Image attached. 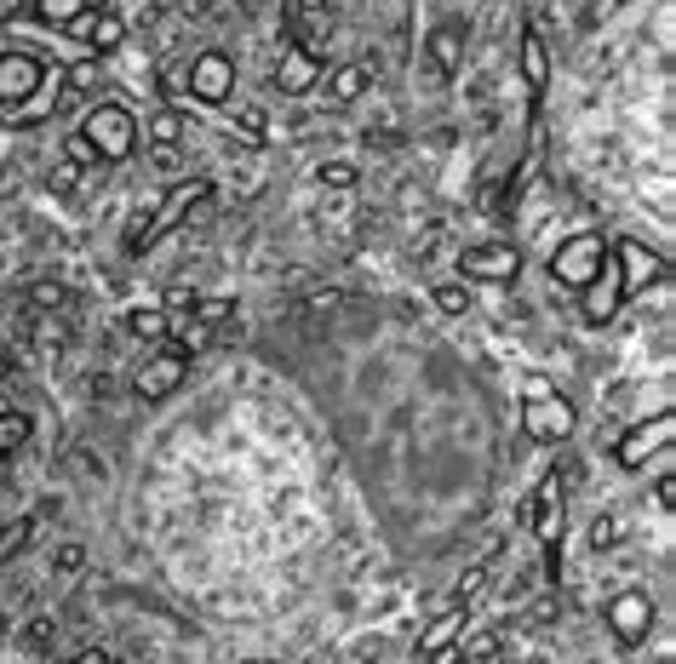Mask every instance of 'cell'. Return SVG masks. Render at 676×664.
Here are the masks:
<instances>
[{"label": "cell", "mask_w": 676, "mask_h": 664, "mask_svg": "<svg viewBox=\"0 0 676 664\" xmlns=\"http://www.w3.org/2000/svg\"><path fill=\"white\" fill-rule=\"evenodd\" d=\"M242 7H258V0H242Z\"/></svg>", "instance_id": "cell-42"}, {"label": "cell", "mask_w": 676, "mask_h": 664, "mask_svg": "<svg viewBox=\"0 0 676 664\" xmlns=\"http://www.w3.org/2000/svg\"><path fill=\"white\" fill-rule=\"evenodd\" d=\"M29 298H35L41 310H63V304H70V292H63V287H35Z\"/></svg>", "instance_id": "cell-36"}, {"label": "cell", "mask_w": 676, "mask_h": 664, "mask_svg": "<svg viewBox=\"0 0 676 664\" xmlns=\"http://www.w3.org/2000/svg\"><path fill=\"white\" fill-rule=\"evenodd\" d=\"M316 178H321L327 189H350V184H356V166H350V160H321Z\"/></svg>", "instance_id": "cell-30"}, {"label": "cell", "mask_w": 676, "mask_h": 664, "mask_svg": "<svg viewBox=\"0 0 676 664\" xmlns=\"http://www.w3.org/2000/svg\"><path fill=\"white\" fill-rule=\"evenodd\" d=\"M436 310L464 315V310H477V298H470V287H436Z\"/></svg>", "instance_id": "cell-27"}, {"label": "cell", "mask_w": 676, "mask_h": 664, "mask_svg": "<svg viewBox=\"0 0 676 664\" xmlns=\"http://www.w3.org/2000/svg\"><path fill=\"white\" fill-rule=\"evenodd\" d=\"M659 510H676V476L659 470Z\"/></svg>", "instance_id": "cell-37"}, {"label": "cell", "mask_w": 676, "mask_h": 664, "mask_svg": "<svg viewBox=\"0 0 676 664\" xmlns=\"http://www.w3.org/2000/svg\"><path fill=\"white\" fill-rule=\"evenodd\" d=\"M229 126H235V138H247V144H264V138H269V126H264V110H258V104H235Z\"/></svg>", "instance_id": "cell-24"}, {"label": "cell", "mask_w": 676, "mask_h": 664, "mask_svg": "<svg viewBox=\"0 0 676 664\" xmlns=\"http://www.w3.org/2000/svg\"><path fill=\"white\" fill-rule=\"evenodd\" d=\"M522 436L539 442V447H562L573 429H580V413H573V402L551 384V378H528L522 384Z\"/></svg>", "instance_id": "cell-1"}, {"label": "cell", "mask_w": 676, "mask_h": 664, "mask_svg": "<svg viewBox=\"0 0 676 664\" xmlns=\"http://www.w3.org/2000/svg\"><path fill=\"white\" fill-rule=\"evenodd\" d=\"M52 568H58V573H81V568H86V550H81V544H63V550L52 556Z\"/></svg>", "instance_id": "cell-35"}, {"label": "cell", "mask_w": 676, "mask_h": 664, "mask_svg": "<svg viewBox=\"0 0 676 664\" xmlns=\"http://www.w3.org/2000/svg\"><path fill=\"white\" fill-rule=\"evenodd\" d=\"M367 86H373V75H367V63H338V70L327 75V104L332 110H350L367 97Z\"/></svg>", "instance_id": "cell-18"}, {"label": "cell", "mask_w": 676, "mask_h": 664, "mask_svg": "<svg viewBox=\"0 0 676 664\" xmlns=\"http://www.w3.org/2000/svg\"><path fill=\"white\" fill-rule=\"evenodd\" d=\"M670 436H676V413H670V407H665V413H654L648 424L625 429L619 447H614L619 470H648V458H665V453H670Z\"/></svg>", "instance_id": "cell-5"}, {"label": "cell", "mask_w": 676, "mask_h": 664, "mask_svg": "<svg viewBox=\"0 0 676 664\" xmlns=\"http://www.w3.org/2000/svg\"><path fill=\"white\" fill-rule=\"evenodd\" d=\"M63 29H70V41L86 46V58H104V52H115V46L126 41V23H121L115 12H86V18L63 23Z\"/></svg>", "instance_id": "cell-14"}, {"label": "cell", "mask_w": 676, "mask_h": 664, "mask_svg": "<svg viewBox=\"0 0 676 664\" xmlns=\"http://www.w3.org/2000/svg\"><path fill=\"white\" fill-rule=\"evenodd\" d=\"M207 344H213V326H201V321H190V315H184V321H178V344H173V350H184V355H190V350H207Z\"/></svg>", "instance_id": "cell-29"}, {"label": "cell", "mask_w": 676, "mask_h": 664, "mask_svg": "<svg viewBox=\"0 0 676 664\" xmlns=\"http://www.w3.org/2000/svg\"><path fill=\"white\" fill-rule=\"evenodd\" d=\"M459 270L464 281H493V287H511L522 276V252L511 241H482V247H464L459 252Z\"/></svg>", "instance_id": "cell-8"}, {"label": "cell", "mask_w": 676, "mask_h": 664, "mask_svg": "<svg viewBox=\"0 0 676 664\" xmlns=\"http://www.w3.org/2000/svg\"><path fill=\"white\" fill-rule=\"evenodd\" d=\"M253 664H269V658H253Z\"/></svg>", "instance_id": "cell-43"}, {"label": "cell", "mask_w": 676, "mask_h": 664, "mask_svg": "<svg viewBox=\"0 0 676 664\" xmlns=\"http://www.w3.org/2000/svg\"><path fill=\"white\" fill-rule=\"evenodd\" d=\"M488 573H493L488 561H477V568H470V573L459 579V602H477V595H482V584H488Z\"/></svg>", "instance_id": "cell-33"}, {"label": "cell", "mask_w": 676, "mask_h": 664, "mask_svg": "<svg viewBox=\"0 0 676 664\" xmlns=\"http://www.w3.org/2000/svg\"><path fill=\"white\" fill-rule=\"evenodd\" d=\"M625 304H619V281H614V263H602V276L585 287V321H614Z\"/></svg>", "instance_id": "cell-20"}, {"label": "cell", "mask_w": 676, "mask_h": 664, "mask_svg": "<svg viewBox=\"0 0 676 664\" xmlns=\"http://www.w3.org/2000/svg\"><path fill=\"white\" fill-rule=\"evenodd\" d=\"M184 378H190V355L166 344V350L144 355V367H139V378H132V384H139L144 402H166V395H173Z\"/></svg>", "instance_id": "cell-11"}, {"label": "cell", "mask_w": 676, "mask_h": 664, "mask_svg": "<svg viewBox=\"0 0 676 664\" xmlns=\"http://www.w3.org/2000/svg\"><path fill=\"white\" fill-rule=\"evenodd\" d=\"M195 298H201L195 287H166V315H190Z\"/></svg>", "instance_id": "cell-34"}, {"label": "cell", "mask_w": 676, "mask_h": 664, "mask_svg": "<svg viewBox=\"0 0 676 664\" xmlns=\"http://www.w3.org/2000/svg\"><path fill=\"white\" fill-rule=\"evenodd\" d=\"M75 132L98 149V160H104V166H115V160H126L132 149H139V121H132L121 104H92Z\"/></svg>", "instance_id": "cell-3"}, {"label": "cell", "mask_w": 676, "mask_h": 664, "mask_svg": "<svg viewBox=\"0 0 676 664\" xmlns=\"http://www.w3.org/2000/svg\"><path fill=\"white\" fill-rule=\"evenodd\" d=\"M207 207H213V184L207 178H184V184H173V189H166V201L155 207V218L150 224H139V229H132V252H150L161 236H166V229H178V224H201V218H207Z\"/></svg>", "instance_id": "cell-2"}, {"label": "cell", "mask_w": 676, "mask_h": 664, "mask_svg": "<svg viewBox=\"0 0 676 664\" xmlns=\"http://www.w3.org/2000/svg\"><path fill=\"white\" fill-rule=\"evenodd\" d=\"M0 653H7V619H0Z\"/></svg>", "instance_id": "cell-40"}, {"label": "cell", "mask_w": 676, "mask_h": 664, "mask_svg": "<svg viewBox=\"0 0 676 664\" xmlns=\"http://www.w3.org/2000/svg\"><path fill=\"white\" fill-rule=\"evenodd\" d=\"M614 539H619V521H614V516H596V521H591V550H596V556L614 550Z\"/></svg>", "instance_id": "cell-32"}, {"label": "cell", "mask_w": 676, "mask_h": 664, "mask_svg": "<svg viewBox=\"0 0 676 664\" xmlns=\"http://www.w3.org/2000/svg\"><path fill=\"white\" fill-rule=\"evenodd\" d=\"M52 642H58V624H52V619H29L23 647H29V653H52Z\"/></svg>", "instance_id": "cell-28"}, {"label": "cell", "mask_w": 676, "mask_h": 664, "mask_svg": "<svg viewBox=\"0 0 676 664\" xmlns=\"http://www.w3.org/2000/svg\"><path fill=\"white\" fill-rule=\"evenodd\" d=\"M528 516H533L539 544H545V573L556 579V573H562V527H567V505H562V481H556V476L539 487V498H533Z\"/></svg>", "instance_id": "cell-7"}, {"label": "cell", "mask_w": 676, "mask_h": 664, "mask_svg": "<svg viewBox=\"0 0 676 664\" xmlns=\"http://www.w3.org/2000/svg\"><path fill=\"white\" fill-rule=\"evenodd\" d=\"M607 630H614L619 647H642L654 630V595L648 590H619L614 602H607Z\"/></svg>", "instance_id": "cell-9"}, {"label": "cell", "mask_w": 676, "mask_h": 664, "mask_svg": "<svg viewBox=\"0 0 676 664\" xmlns=\"http://www.w3.org/2000/svg\"><path fill=\"white\" fill-rule=\"evenodd\" d=\"M430 63H436V75L453 81L464 70V35H459V23H436L430 29Z\"/></svg>", "instance_id": "cell-19"}, {"label": "cell", "mask_w": 676, "mask_h": 664, "mask_svg": "<svg viewBox=\"0 0 676 664\" xmlns=\"http://www.w3.org/2000/svg\"><path fill=\"white\" fill-rule=\"evenodd\" d=\"M86 12H110V0H35V18L41 23H75V18H86Z\"/></svg>", "instance_id": "cell-21"}, {"label": "cell", "mask_w": 676, "mask_h": 664, "mask_svg": "<svg viewBox=\"0 0 676 664\" xmlns=\"http://www.w3.org/2000/svg\"><path fill=\"white\" fill-rule=\"evenodd\" d=\"M459 636H464V608H453V613H442V619H430V630L419 636V658H424V664H464Z\"/></svg>", "instance_id": "cell-13"}, {"label": "cell", "mask_w": 676, "mask_h": 664, "mask_svg": "<svg viewBox=\"0 0 676 664\" xmlns=\"http://www.w3.org/2000/svg\"><path fill=\"white\" fill-rule=\"evenodd\" d=\"M63 155H70L75 173H98V166H104V160H98V149L81 138V132H70V138H63Z\"/></svg>", "instance_id": "cell-26"}, {"label": "cell", "mask_w": 676, "mask_h": 664, "mask_svg": "<svg viewBox=\"0 0 676 664\" xmlns=\"http://www.w3.org/2000/svg\"><path fill=\"white\" fill-rule=\"evenodd\" d=\"M144 132H150V144L161 155H178V144H184V110H155Z\"/></svg>", "instance_id": "cell-22"}, {"label": "cell", "mask_w": 676, "mask_h": 664, "mask_svg": "<svg viewBox=\"0 0 676 664\" xmlns=\"http://www.w3.org/2000/svg\"><path fill=\"white\" fill-rule=\"evenodd\" d=\"M190 97H201V104H229V92H235V63L224 52H201L190 63Z\"/></svg>", "instance_id": "cell-12"}, {"label": "cell", "mask_w": 676, "mask_h": 664, "mask_svg": "<svg viewBox=\"0 0 676 664\" xmlns=\"http://www.w3.org/2000/svg\"><path fill=\"white\" fill-rule=\"evenodd\" d=\"M18 442H29V418L23 413H0V447H18Z\"/></svg>", "instance_id": "cell-31"}, {"label": "cell", "mask_w": 676, "mask_h": 664, "mask_svg": "<svg viewBox=\"0 0 676 664\" xmlns=\"http://www.w3.org/2000/svg\"><path fill=\"white\" fill-rule=\"evenodd\" d=\"M602 263H607V241L596 236V229H580V236H567V241L551 252V281L585 292V287L602 276Z\"/></svg>", "instance_id": "cell-4"}, {"label": "cell", "mask_w": 676, "mask_h": 664, "mask_svg": "<svg viewBox=\"0 0 676 664\" xmlns=\"http://www.w3.org/2000/svg\"><path fill=\"white\" fill-rule=\"evenodd\" d=\"M0 464H7V447H0Z\"/></svg>", "instance_id": "cell-41"}, {"label": "cell", "mask_w": 676, "mask_h": 664, "mask_svg": "<svg viewBox=\"0 0 676 664\" xmlns=\"http://www.w3.org/2000/svg\"><path fill=\"white\" fill-rule=\"evenodd\" d=\"M522 81H528V92H533V104L545 97V86H551V52H545V35L528 23L522 29Z\"/></svg>", "instance_id": "cell-17"}, {"label": "cell", "mask_w": 676, "mask_h": 664, "mask_svg": "<svg viewBox=\"0 0 676 664\" xmlns=\"http://www.w3.org/2000/svg\"><path fill=\"white\" fill-rule=\"evenodd\" d=\"M126 332H132V339L161 344L166 332H173V315H166V310H132V315H126Z\"/></svg>", "instance_id": "cell-23"}, {"label": "cell", "mask_w": 676, "mask_h": 664, "mask_svg": "<svg viewBox=\"0 0 676 664\" xmlns=\"http://www.w3.org/2000/svg\"><path fill=\"white\" fill-rule=\"evenodd\" d=\"M229 315H235L229 298H195V310H190V321H201V326H224Z\"/></svg>", "instance_id": "cell-25"}, {"label": "cell", "mask_w": 676, "mask_h": 664, "mask_svg": "<svg viewBox=\"0 0 676 664\" xmlns=\"http://www.w3.org/2000/svg\"><path fill=\"white\" fill-rule=\"evenodd\" d=\"M75 664H110V658H104V653H81Z\"/></svg>", "instance_id": "cell-38"}, {"label": "cell", "mask_w": 676, "mask_h": 664, "mask_svg": "<svg viewBox=\"0 0 676 664\" xmlns=\"http://www.w3.org/2000/svg\"><path fill=\"white\" fill-rule=\"evenodd\" d=\"M316 81H321V58L304 52V46H281V58H276V86L287 97H304Z\"/></svg>", "instance_id": "cell-15"}, {"label": "cell", "mask_w": 676, "mask_h": 664, "mask_svg": "<svg viewBox=\"0 0 676 664\" xmlns=\"http://www.w3.org/2000/svg\"><path fill=\"white\" fill-rule=\"evenodd\" d=\"M607 263H614V281H619V304H631L642 287H654V281L665 276V258H659L648 241H619V247H607Z\"/></svg>", "instance_id": "cell-6"}, {"label": "cell", "mask_w": 676, "mask_h": 664, "mask_svg": "<svg viewBox=\"0 0 676 664\" xmlns=\"http://www.w3.org/2000/svg\"><path fill=\"white\" fill-rule=\"evenodd\" d=\"M619 7H631V0H602V12H619Z\"/></svg>", "instance_id": "cell-39"}, {"label": "cell", "mask_w": 676, "mask_h": 664, "mask_svg": "<svg viewBox=\"0 0 676 664\" xmlns=\"http://www.w3.org/2000/svg\"><path fill=\"white\" fill-rule=\"evenodd\" d=\"M58 110L70 115V110H81V97H92L98 86H104V70H98V58H81V63H70V70H58Z\"/></svg>", "instance_id": "cell-16"}, {"label": "cell", "mask_w": 676, "mask_h": 664, "mask_svg": "<svg viewBox=\"0 0 676 664\" xmlns=\"http://www.w3.org/2000/svg\"><path fill=\"white\" fill-rule=\"evenodd\" d=\"M47 81H58V70L47 75L41 58L29 52H0V104H29Z\"/></svg>", "instance_id": "cell-10"}]
</instances>
